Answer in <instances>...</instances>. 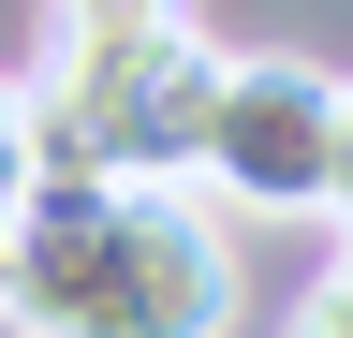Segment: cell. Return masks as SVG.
Masks as SVG:
<instances>
[{
    "instance_id": "3957f363",
    "label": "cell",
    "mask_w": 353,
    "mask_h": 338,
    "mask_svg": "<svg viewBox=\"0 0 353 338\" xmlns=\"http://www.w3.org/2000/svg\"><path fill=\"white\" fill-rule=\"evenodd\" d=\"M192 191L250 206V221H339L353 191V89L294 45L206 59V118H192Z\"/></svg>"
},
{
    "instance_id": "7a4b0ae2",
    "label": "cell",
    "mask_w": 353,
    "mask_h": 338,
    "mask_svg": "<svg viewBox=\"0 0 353 338\" xmlns=\"http://www.w3.org/2000/svg\"><path fill=\"white\" fill-rule=\"evenodd\" d=\"M206 30L176 0H59L30 89V162L44 177H192V118H206Z\"/></svg>"
},
{
    "instance_id": "5b68a950",
    "label": "cell",
    "mask_w": 353,
    "mask_h": 338,
    "mask_svg": "<svg viewBox=\"0 0 353 338\" xmlns=\"http://www.w3.org/2000/svg\"><path fill=\"white\" fill-rule=\"evenodd\" d=\"M280 338H353V279L324 265V279H309V294H294V324H280Z\"/></svg>"
},
{
    "instance_id": "6da1fadb",
    "label": "cell",
    "mask_w": 353,
    "mask_h": 338,
    "mask_svg": "<svg viewBox=\"0 0 353 338\" xmlns=\"http://www.w3.org/2000/svg\"><path fill=\"white\" fill-rule=\"evenodd\" d=\"M250 265L192 177H44L0 221V324L15 338H236Z\"/></svg>"
},
{
    "instance_id": "277c9868",
    "label": "cell",
    "mask_w": 353,
    "mask_h": 338,
    "mask_svg": "<svg viewBox=\"0 0 353 338\" xmlns=\"http://www.w3.org/2000/svg\"><path fill=\"white\" fill-rule=\"evenodd\" d=\"M15 191H30V89H15V59H0V221H15Z\"/></svg>"
}]
</instances>
